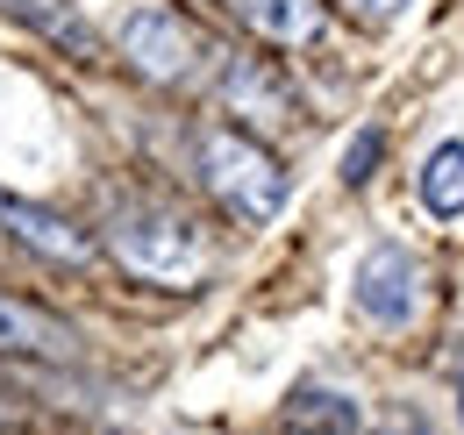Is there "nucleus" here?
Returning <instances> with one entry per match:
<instances>
[{"mask_svg": "<svg viewBox=\"0 0 464 435\" xmlns=\"http://www.w3.org/2000/svg\"><path fill=\"white\" fill-rule=\"evenodd\" d=\"M200 186H208V200L229 221H243V228L279 221L286 200H293L286 164L272 158L250 129H229V121H222V129H200Z\"/></svg>", "mask_w": 464, "mask_h": 435, "instance_id": "nucleus-1", "label": "nucleus"}, {"mask_svg": "<svg viewBox=\"0 0 464 435\" xmlns=\"http://www.w3.org/2000/svg\"><path fill=\"white\" fill-rule=\"evenodd\" d=\"M108 250L121 272H136L143 285H200L208 272V236L172 208H129L108 221Z\"/></svg>", "mask_w": 464, "mask_h": 435, "instance_id": "nucleus-2", "label": "nucleus"}, {"mask_svg": "<svg viewBox=\"0 0 464 435\" xmlns=\"http://www.w3.org/2000/svg\"><path fill=\"white\" fill-rule=\"evenodd\" d=\"M115 57L136 72V79H150V86H179V79L200 72L208 36L179 14L172 0H129L121 22H115Z\"/></svg>", "mask_w": 464, "mask_h": 435, "instance_id": "nucleus-3", "label": "nucleus"}, {"mask_svg": "<svg viewBox=\"0 0 464 435\" xmlns=\"http://www.w3.org/2000/svg\"><path fill=\"white\" fill-rule=\"evenodd\" d=\"M357 314L379 328H407L414 322V307H421V265H414V250L407 243H372L364 257H357Z\"/></svg>", "mask_w": 464, "mask_h": 435, "instance_id": "nucleus-4", "label": "nucleus"}, {"mask_svg": "<svg viewBox=\"0 0 464 435\" xmlns=\"http://www.w3.org/2000/svg\"><path fill=\"white\" fill-rule=\"evenodd\" d=\"M0 228H7L22 250H36L44 265H93V250H101L72 215L44 208V200H22V193H0Z\"/></svg>", "mask_w": 464, "mask_h": 435, "instance_id": "nucleus-5", "label": "nucleus"}, {"mask_svg": "<svg viewBox=\"0 0 464 435\" xmlns=\"http://www.w3.org/2000/svg\"><path fill=\"white\" fill-rule=\"evenodd\" d=\"M222 108L257 121V129H286L293 121V86L272 72V57H222Z\"/></svg>", "mask_w": 464, "mask_h": 435, "instance_id": "nucleus-6", "label": "nucleus"}, {"mask_svg": "<svg viewBox=\"0 0 464 435\" xmlns=\"http://www.w3.org/2000/svg\"><path fill=\"white\" fill-rule=\"evenodd\" d=\"M0 357H14V364H64V357H79V335L58 314L0 293Z\"/></svg>", "mask_w": 464, "mask_h": 435, "instance_id": "nucleus-7", "label": "nucleus"}, {"mask_svg": "<svg viewBox=\"0 0 464 435\" xmlns=\"http://www.w3.org/2000/svg\"><path fill=\"white\" fill-rule=\"evenodd\" d=\"M0 14L22 22V29H36V36H44L51 51H64L72 64H101V29L86 22L79 0H0Z\"/></svg>", "mask_w": 464, "mask_h": 435, "instance_id": "nucleus-8", "label": "nucleus"}, {"mask_svg": "<svg viewBox=\"0 0 464 435\" xmlns=\"http://www.w3.org/2000/svg\"><path fill=\"white\" fill-rule=\"evenodd\" d=\"M229 14L279 51H300L322 36V0H229Z\"/></svg>", "mask_w": 464, "mask_h": 435, "instance_id": "nucleus-9", "label": "nucleus"}, {"mask_svg": "<svg viewBox=\"0 0 464 435\" xmlns=\"http://www.w3.org/2000/svg\"><path fill=\"white\" fill-rule=\"evenodd\" d=\"M414 200H421V215L436 221H458L464 215V136H443L421 171H414Z\"/></svg>", "mask_w": 464, "mask_h": 435, "instance_id": "nucleus-10", "label": "nucleus"}, {"mask_svg": "<svg viewBox=\"0 0 464 435\" xmlns=\"http://www.w3.org/2000/svg\"><path fill=\"white\" fill-rule=\"evenodd\" d=\"M286 429L293 435H357L364 414H357V400L336 392V385H300L286 400Z\"/></svg>", "mask_w": 464, "mask_h": 435, "instance_id": "nucleus-11", "label": "nucleus"}, {"mask_svg": "<svg viewBox=\"0 0 464 435\" xmlns=\"http://www.w3.org/2000/svg\"><path fill=\"white\" fill-rule=\"evenodd\" d=\"M386 158V129H357L343 150V186H372V171Z\"/></svg>", "mask_w": 464, "mask_h": 435, "instance_id": "nucleus-12", "label": "nucleus"}, {"mask_svg": "<svg viewBox=\"0 0 464 435\" xmlns=\"http://www.w3.org/2000/svg\"><path fill=\"white\" fill-rule=\"evenodd\" d=\"M343 7L357 14V22H364V29H386V22H401L407 0H343Z\"/></svg>", "mask_w": 464, "mask_h": 435, "instance_id": "nucleus-13", "label": "nucleus"}, {"mask_svg": "<svg viewBox=\"0 0 464 435\" xmlns=\"http://www.w3.org/2000/svg\"><path fill=\"white\" fill-rule=\"evenodd\" d=\"M22 421H29V407H22V400L0 385V429H22Z\"/></svg>", "mask_w": 464, "mask_h": 435, "instance_id": "nucleus-14", "label": "nucleus"}, {"mask_svg": "<svg viewBox=\"0 0 464 435\" xmlns=\"http://www.w3.org/2000/svg\"><path fill=\"white\" fill-rule=\"evenodd\" d=\"M458 421H464V379H458Z\"/></svg>", "mask_w": 464, "mask_h": 435, "instance_id": "nucleus-15", "label": "nucleus"}]
</instances>
